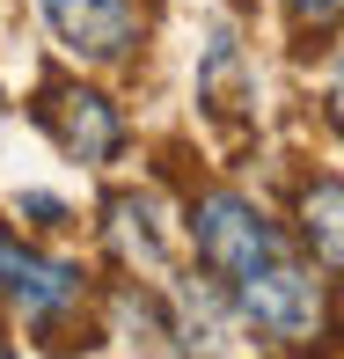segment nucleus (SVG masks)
Masks as SVG:
<instances>
[{
	"label": "nucleus",
	"mask_w": 344,
	"mask_h": 359,
	"mask_svg": "<svg viewBox=\"0 0 344 359\" xmlns=\"http://www.w3.org/2000/svg\"><path fill=\"white\" fill-rule=\"evenodd\" d=\"M0 359H15V352H0Z\"/></svg>",
	"instance_id": "11"
},
{
	"label": "nucleus",
	"mask_w": 344,
	"mask_h": 359,
	"mask_svg": "<svg viewBox=\"0 0 344 359\" xmlns=\"http://www.w3.org/2000/svg\"><path fill=\"white\" fill-rule=\"evenodd\" d=\"M337 205H344L337 176H322V184H308V191H301V235L315 242L322 279H337V264H344V250H337Z\"/></svg>",
	"instance_id": "8"
},
{
	"label": "nucleus",
	"mask_w": 344,
	"mask_h": 359,
	"mask_svg": "<svg viewBox=\"0 0 344 359\" xmlns=\"http://www.w3.org/2000/svg\"><path fill=\"white\" fill-rule=\"evenodd\" d=\"M0 308H8L22 330L59 337L67 323L88 308V271L74 257H52L37 242H22L15 227H0Z\"/></svg>",
	"instance_id": "3"
},
{
	"label": "nucleus",
	"mask_w": 344,
	"mask_h": 359,
	"mask_svg": "<svg viewBox=\"0 0 344 359\" xmlns=\"http://www.w3.org/2000/svg\"><path fill=\"white\" fill-rule=\"evenodd\" d=\"M198 95L220 118H242L249 110V67H242V44L235 29H212L205 37V59H198Z\"/></svg>",
	"instance_id": "7"
},
{
	"label": "nucleus",
	"mask_w": 344,
	"mask_h": 359,
	"mask_svg": "<svg viewBox=\"0 0 344 359\" xmlns=\"http://www.w3.org/2000/svg\"><path fill=\"white\" fill-rule=\"evenodd\" d=\"M293 15H301V22H315V29H330L337 22V0H286Z\"/></svg>",
	"instance_id": "10"
},
{
	"label": "nucleus",
	"mask_w": 344,
	"mask_h": 359,
	"mask_svg": "<svg viewBox=\"0 0 344 359\" xmlns=\"http://www.w3.org/2000/svg\"><path fill=\"white\" fill-rule=\"evenodd\" d=\"M161 330L176 337V359H264V330L212 286V271H161Z\"/></svg>",
	"instance_id": "2"
},
{
	"label": "nucleus",
	"mask_w": 344,
	"mask_h": 359,
	"mask_svg": "<svg viewBox=\"0 0 344 359\" xmlns=\"http://www.w3.org/2000/svg\"><path fill=\"white\" fill-rule=\"evenodd\" d=\"M103 242L118 250L125 271H146V279L176 271V220H161L154 191H118L103 205Z\"/></svg>",
	"instance_id": "6"
},
{
	"label": "nucleus",
	"mask_w": 344,
	"mask_h": 359,
	"mask_svg": "<svg viewBox=\"0 0 344 359\" xmlns=\"http://www.w3.org/2000/svg\"><path fill=\"white\" fill-rule=\"evenodd\" d=\"M52 37L88 67H125L139 44V0H37Z\"/></svg>",
	"instance_id": "5"
},
{
	"label": "nucleus",
	"mask_w": 344,
	"mask_h": 359,
	"mask_svg": "<svg viewBox=\"0 0 344 359\" xmlns=\"http://www.w3.org/2000/svg\"><path fill=\"white\" fill-rule=\"evenodd\" d=\"M15 213H29V227H67V205H59L52 191H22V198H15Z\"/></svg>",
	"instance_id": "9"
},
{
	"label": "nucleus",
	"mask_w": 344,
	"mask_h": 359,
	"mask_svg": "<svg viewBox=\"0 0 344 359\" xmlns=\"http://www.w3.org/2000/svg\"><path fill=\"white\" fill-rule=\"evenodd\" d=\"M184 235L198 250V264L212 271V286L271 337V345H308L322 337V279L315 257H301L286 242L264 205H249L242 191H205L191 198Z\"/></svg>",
	"instance_id": "1"
},
{
	"label": "nucleus",
	"mask_w": 344,
	"mask_h": 359,
	"mask_svg": "<svg viewBox=\"0 0 344 359\" xmlns=\"http://www.w3.org/2000/svg\"><path fill=\"white\" fill-rule=\"evenodd\" d=\"M37 125L52 133V147L81 169H103V161L125 154V118L103 88H81V81H52L37 95Z\"/></svg>",
	"instance_id": "4"
}]
</instances>
